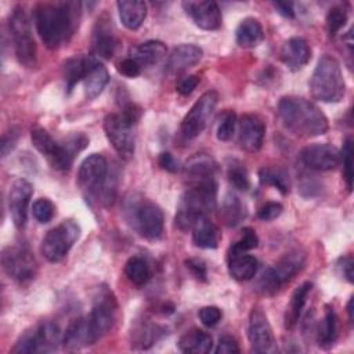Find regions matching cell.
<instances>
[{
  "mask_svg": "<svg viewBox=\"0 0 354 354\" xmlns=\"http://www.w3.org/2000/svg\"><path fill=\"white\" fill-rule=\"evenodd\" d=\"M304 259L306 256L299 252V250H293L289 252L286 254H283L274 267H270L272 277L275 278L277 283L282 288L286 282H289L301 268L304 264Z\"/></svg>",
  "mask_w": 354,
  "mask_h": 354,
  "instance_id": "obj_25",
  "label": "cell"
},
{
  "mask_svg": "<svg viewBox=\"0 0 354 354\" xmlns=\"http://www.w3.org/2000/svg\"><path fill=\"white\" fill-rule=\"evenodd\" d=\"M283 126L299 137H317L328 131V119L311 101L303 97H283L278 104Z\"/></svg>",
  "mask_w": 354,
  "mask_h": 354,
  "instance_id": "obj_2",
  "label": "cell"
},
{
  "mask_svg": "<svg viewBox=\"0 0 354 354\" xmlns=\"http://www.w3.org/2000/svg\"><path fill=\"white\" fill-rule=\"evenodd\" d=\"M217 203V184L206 183L201 185H191L181 196L174 217L176 225L181 231L192 228L195 221L216 209Z\"/></svg>",
  "mask_w": 354,
  "mask_h": 354,
  "instance_id": "obj_4",
  "label": "cell"
},
{
  "mask_svg": "<svg viewBox=\"0 0 354 354\" xmlns=\"http://www.w3.org/2000/svg\"><path fill=\"white\" fill-rule=\"evenodd\" d=\"M217 163L206 153L191 156L184 165V176L191 185H201L216 181Z\"/></svg>",
  "mask_w": 354,
  "mask_h": 354,
  "instance_id": "obj_20",
  "label": "cell"
},
{
  "mask_svg": "<svg viewBox=\"0 0 354 354\" xmlns=\"http://www.w3.org/2000/svg\"><path fill=\"white\" fill-rule=\"evenodd\" d=\"M213 347V339L202 329H191L178 339V348L189 354H206Z\"/></svg>",
  "mask_w": 354,
  "mask_h": 354,
  "instance_id": "obj_31",
  "label": "cell"
},
{
  "mask_svg": "<svg viewBox=\"0 0 354 354\" xmlns=\"http://www.w3.org/2000/svg\"><path fill=\"white\" fill-rule=\"evenodd\" d=\"M116 301L111 296L109 290H104L102 293H100V297L95 300V304L88 314L90 325L97 340L105 336L113 328V324L116 321Z\"/></svg>",
  "mask_w": 354,
  "mask_h": 354,
  "instance_id": "obj_16",
  "label": "cell"
},
{
  "mask_svg": "<svg viewBox=\"0 0 354 354\" xmlns=\"http://www.w3.org/2000/svg\"><path fill=\"white\" fill-rule=\"evenodd\" d=\"M79 185L88 192V195L98 199L105 206L112 205L116 194V184L109 176L108 162L100 153L88 155L77 171Z\"/></svg>",
  "mask_w": 354,
  "mask_h": 354,
  "instance_id": "obj_3",
  "label": "cell"
},
{
  "mask_svg": "<svg viewBox=\"0 0 354 354\" xmlns=\"http://www.w3.org/2000/svg\"><path fill=\"white\" fill-rule=\"evenodd\" d=\"M337 339V315L330 306H325L324 317L318 325L317 342L322 348H329Z\"/></svg>",
  "mask_w": 354,
  "mask_h": 354,
  "instance_id": "obj_33",
  "label": "cell"
},
{
  "mask_svg": "<svg viewBox=\"0 0 354 354\" xmlns=\"http://www.w3.org/2000/svg\"><path fill=\"white\" fill-rule=\"evenodd\" d=\"M79 234L80 228L73 220H64L44 235L40 246L41 254L50 263L61 261L77 241Z\"/></svg>",
  "mask_w": 354,
  "mask_h": 354,
  "instance_id": "obj_9",
  "label": "cell"
},
{
  "mask_svg": "<svg viewBox=\"0 0 354 354\" xmlns=\"http://www.w3.org/2000/svg\"><path fill=\"white\" fill-rule=\"evenodd\" d=\"M274 8L283 17L286 18H293L295 17V10H293V4L288 3V1H274L272 3Z\"/></svg>",
  "mask_w": 354,
  "mask_h": 354,
  "instance_id": "obj_55",
  "label": "cell"
},
{
  "mask_svg": "<svg viewBox=\"0 0 354 354\" xmlns=\"http://www.w3.org/2000/svg\"><path fill=\"white\" fill-rule=\"evenodd\" d=\"M185 14L194 21L196 26L203 30H216L221 26V11L216 1H183Z\"/></svg>",
  "mask_w": 354,
  "mask_h": 354,
  "instance_id": "obj_18",
  "label": "cell"
},
{
  "mask_svg": "<svg viewBox=\"0 0 354 354\" xmlns=\"http://www.w3.org/2000/svg\"><path fill=\"white\" fill-rule=\"evenodd\" d=\"M111 22L112 21L106 15H102L98 18L93 30V53L105 59H111L113 57L119 44Z\"/></svg>",
  "mask_w": 354,
  "mask_h": 354,
  "instance_id": "obj_21",
  "label": "cell"
},
{
  "mask_svg": "<svg viewBox=\"0 0 354 354\" xmlns=\"http://www.w3.org/2000/svg\"><path fill=\"white\" fill-rule=\"evenodd\" d=\"M95 342L97 337L90 325L88 315L72 321L62 336V344L69 351H75L82 347L94 344Z\"/></svg>",
  "mask_w": 354,
  "mask_h": 354,
  "instance_id": "obj_23",
  "label": "cell"
},
{
  "mask_svg": "<svg viewBox=\"0 0 354 354\" xmlns=\"http://www.w3.org/2000/svg\"><path fill=\"white\" fill-rule=\"evenodd\" d=\"M1 264L6 274L18 282L32 279L37 271L35 256L24 243L6 246L1 252Z\"/></svg>",
  "mask_w": 354,
  "mask_h": 354,
  "instance_id": "obj_10",
  "label": "cell"
},
{
  "mask_svg": "<svg viewBox=\"0 0 354 354\" xmlns=\"http://www.w3.org/2000/svg\"><path fill=\"white\" fill-rule=\"evenodd\" d=\"M282 205L278 202H268L259 210V218L264 221H271L282 213Z\"/></svg>",
  "mask_w": 354,
  "mask_h": 354,
  "instance_id": "obj_48",
  "label": "cell"
},
{
  "mask_svg": "<svg viewBox=\"0 0 354 354\" xmlns=\"http://www.w3.org/2000/svg\"><path fill=\"white\" fill-rule=\"evenodd\" d=\"M17 138H18V131H15L14 129H11V131H8L3 136V140H1V153H3V156H6L7 152L15 145Z\"/></svg>",
  "mask_w": 354,
  "mask_h": 354,
  "instance_id": "obj_53",
  "label": "cell"
},
{
  "mask_svg": "<svg viewBox=\"0 0 354 354\" xmlns=\"http://www.w3.org/2000/svg\"><path fill=\"white\" fill-rule=\"evenodd\" d=\"M82 4L79 1L39 3L33 10L37 33L48 48L68 41L79 26Z\"/></svg>",
  "mask_w": 354,
  "mask_h": 354,
  "instance_id": "obj_1",
  "label": "cell"
},
{
  "mask_svg": "<svg viewBox=\"0 0 354 354\" xmlns=\"http://www.w3.org/2000/svg\"><path fill=\"white\" fill-rule=\"evenodd\" d=\"M347 313H348L350 322H353V319H354V317H353V297H350V300L347 303Z\"/></svg>",
  "mask_w": 354,
  "mask_h": 354,
  "instance_id": "obj_56",
  "label": "cell"
},
{
  "mask_svg": "<svg viewBox=\"0 0 354 354\" xmlns=\"http://www.w3.org/2000/svg\"><path fill=\"white\" fill-rule=\"evenodd\" d=\"M159 337V328L158 326H148L138 332L137 335V343L141 348H147L152 346Z\"/></svg>",
  "mask_w": 354,
  "mask_h": 354,
  "instance_id": "obj_46",
  "label": "cell"
},
{
  "mask_svg": "<svg viewBox=\"0 0 354 354\" xmlns=\"http://www.w3.org/2000/svg\"><path fill=\"white\" fill-rule=\"evenodd\" d=\"M260 183L275 187L281 194L289 192V178L282 169L277 167H264L259 173Z\"/></svg>",
  "mask_w": 354,
  "mask_h": 354,
  "instance_id": "obj_38",
  "label": "cell"
},
{
  "mask_svg": "<svg viewBox=\"0 0 354 354\" xmlns=\"http://www.w3.org/2000/svg\"><path fill=\"white\" fill-rule=\"evenodd\" d=\"M310 90L315 100L339 102L346 94V83L339 62L332 55H322L313 72Z\"/></svg>",
  "mask_w": 354,
  "mask_h": 354,
  "instance_id": "obj_6",
  "label": "cell"
},
{
  "mask_svg": "<svg viewBox=\"0 0 354 354\" xmlns=\"http://www.w3.org/2000/svg\"><path fill=\"white\" fill-rule=\"evenodd\" d=\"M54 205L51 201H48L47 198H39L33 202L32 206V214L36 218V221L44 224L48 223L53 217H54Z\"/></svg>",
  "mask_w": 354,
  "mask_h": 354,
  "instance_id": "obj_44",
  "label": "cell"
},
{
  "mask_svg": "<svg viewBox=\"0 0 354 354\" xmlns=\"http://www.w3.org/2000/svg\"><path fill=\"white\" fill-rule=\"evenodd\" d=\"M133 126L134 123L122 113H109L104 119L105 136L118 155L124 160L131 159L136 149Z\"/></svg>",
  "mask_w": 354,
  "mask_h": 354,
  "instance_id": "obj_11",
  "label": "cell"
},
{
  "mask_svg": "<svg viewBox=\"0 0 354 354\" xmlns=\"http://www.w3.org/2000/svg\"><path fill=\"white\" fill-rule=\"evenodd\" d=\"M248 337L253 351L256 353H274L277 350L272 328L261 308L253 307L249 315Z\"/></svg>",
  "mask_w": 354,
  "mask_h": 354,
  "instance_id": "obj_14",
  "label": "cell"
},
{
  "mask_svg": "<svg viewBox=\"0 0 354 354\" xmlns=\"http://www.w3.org/2000/svg\"><path fill=\"white\" fill-rule=\"evenodd\" d=\"M8 28L14 43L15 57L18 62L25 68H33L36 65V43L32 35L30 22L21 6H17L8 18Z\"/></svg>",
  "mask_w": 354,
  "mask_h": 354,
  "instance_id": "obj_7",
  "label": "cell"
},
{
  "mask_svg": "<svg viewBox=\"0 0 354 354\" xmlns=\"http://www.w3.org/2000/svg\"><path fill=\"white\" fill-rule=\"evenodd\" d=\"M33 147L47 159L50 166L55 170H68L73 162L76 152L82 151L88 142L83 134H75L66 142L55 141L48 131L36 127L30 133Z\"/></svg>",
  "mask_w": 354,
  "mask_h": 354,
  "instance_id": "obj_5",
  "label": "cell"
},
{
  "mask_svg": "<svg viewBox=\"0 0 354 354\" xmlns=\"http://www.w3.org/2000/svg\"><path fill=\"white\" fill-rule=\"evenodd\" d=\"M236 127V115L234 111L225 109L218 119L217 129H216V136L220 141H228L234 136Z\"/></svg>",
  "mask_w": 354,
  "mask_h": 354,
  "instance_id": "obj_40",
  "label": "cell"
},
{
  "mask_svg": "<svg viewBox=\"0 0 354 354\" xmlns=\"http://www.w3.org/2000/svg\"><path fill=\"white\" fill-rule=\"evenodd\" d=\"M185 266L194 274V277L196 279H201V281H206L207 279L206 264L202 260H199V259H188V260H185Z\"/></svg>",
  "mask_w": 354,
  "mask_h": 354,
  "instance_id": "obj_51",
  "label": "cell"
},
{
  "mask_svg": "<svg viewBox=\"0 0 354 354\" xmlns=\"http://www.w3.org/2000/svg\"><path fill=\"white\" fill-rule=\"evenodd\" d=\"M340 156H342L340 162L343 163V177L348 191H351L353 188V140L350 137L344 141Z\"/></svg>",
  "mask_w": 354,
  "mask_h": 354,
  "instance_id": "obj_42",
  "label": "cell"
},
{
  "mask_svg": "<svg viewBox=\"0 0 354 354\" xmlns=\"http://www.w3.org/2000/svg\"><path fill=\"white\" fill-rule=\"evenodd\" d=\"M199 76L198 75H188V76H184L183 79H180V82L177 83L176 86V90L178 94L181 95H188L191 94L196 86L199 84Z\"/></svg>",
  "mask_w": 354,
  "mask_h": 354,
  "instance_id": "obj_47",
  "label": "cell"
},
{
  "mask_svg": "<svg viewBox=\"0 0 354 354\" xmlns=\"http://www.w3.org/2000/svg\"><path fill=\"white\" fill-rule=\"evenodd\" d=\"M166 55V46L159 40H148L130 50V58H133L141 68L152 66L160 62Z\"/></svg>",
  "mask_w": 354,
  "mask_h": 354,
  "instance_id": "obj_29",
  "label": "cell"
},
{
  "mask_svg": "<svg viewBox=\"0 0 354 354\" xmlns=\"http://www.w3.org/2000/svg\"><path fill=\"white\" fill-rule=\"evenodd\" d=\"M235 39L241 47H256L264 39V30L261 24L256 18L250 17L242 19L235 30Z\"/></svg>",
  "mask_w": 354,
  "mask_h": 354,
  "instance_id": "obj_32",
  "label": "cell"
},
{
  "mask_svg": "<svg viewBox=\"0 0 354 354\" xmlns=\"http://www.w3.org/2000/svg\"><path fill=\"white\" fill-rule=\"evenodd\" d=\"M217 101H218V95L213 90L203 93L199 97V100H196V102L191 106L188 113L184 116L180 126V131L184 138L192 140L205 130L213 111L216 109Z\"/></svg>",
  "mask_w": 354,
  "mask_h": 354,
  "instance_id": "obj_12",
  "label": "cell"
},
{
  "mask_svg": "<svg viewBox=\"0 0 354 354\" xmlns=\"http://www.w3.org/2000/svg\"><path fill=\"white\" fill-rule=\"evenodd\" d=\"M124 274L131 283L140 286L147 283L151 277V270L145 259L140 256H133L124 264Z\"/></svg>",
  "mask_w": 354,
  "mask_h": 354,
  "instance_id": "obj_37",
  "label": "cell"
},
{
  "mask_svg": "<svg viewBox=\"0 0 354 354\" xmlns=\"http://www.w3.org/2000/svg\"><path fill=\"white\" fill-rule=\"evenodd\" d=\"M214 351H216V354H238L239 346L234 337L223 336L218 339V343H217V347Z\"/></svg>",
  "mask_w": 354,
  "mask_h": 354,
  "instance_id": "obj_49",
  "label": "cell"
},
{
  "mask_svg": "<svg viewBox=\"0 0 354 354\" xmlns=\"http://www.w3.org/2000/svg\"><path fill=\"white\" fill-rule=\"evenodd\" d=\"M158 163L166 171H170V173L177 171V162L173 158V155L169 153V152H162L158 158Z\"/></svg>",
  "mask_w": 354,
  "mask_h": 354,
  "instance_id": "obj_52",
  "label": "cell"
},
{
  "mask_svg": "<svg viewBox=\"0 0 354 354\" xmlns=\"http://www.w3.org/2000/svg\"><path fill=\"white\" fill-rule=\"evenodd\" d=\"M82 82L86 98L93 100L97 95H100L101 91L105 88V86L109 82V75L106 68L94 57Z\"/></svg>",
  "mask_w": 354,
  "mask_h": 354,
  "instance_id": "obj_28",
  "label": "cell"
},
{
  "mask_svg": "<svg viewBox=\"0 0 354 354\" xmlns=\"http://www.w3.org/2000/svg\"><path fill=\"white\" fill-rule=\"evenodd\" d=\"M221 310L216 306H206V307H202L198 313V317L201 319V322L205 325V326H214L218 324V321L221 319Z\"/></svg>",
  "mask_w": 354,
  "mask_h": 354,
  "instance_id": "obj_45",
  "label": "cell"
},
{
  "mask_svg": "<svg viewBox=\"0 0 354 354\" xmlns=\"http://www.w3.org/2000/svg\"><path fill=\"white\" fill-rule=\"evenodd\" d=\"M259 245V238L252 228H243L239 238L231 245L230 252H249Z\"/></svg>",
  "mask_w": 354,
  "mask_h": 354,
  "instance_id": "obj_43",
  "label": "cell"
},
{
  "mask_svg": "<svg viewBox=\"0 0 354 354\" xmlns=\"http://www.w3.org/2000/svg\"><path fill=\"white\" fill-rule=\"evenodd\" d=\"M348 12L343 6L332 7L326 14V28L329 35L335 36L347 22Z\"/></svg>",
  "mask_w": 354,
  "mask_h": 354,
  "instance_id": "obj_41",
  "label": "cell"
},
{
  "mask_svg": "<svg viewBox=\"0 0 354 354\" xmlns=\"http://www.w3.org/2000/svg\"><path fill=\"white\" fill-rule=\"evenodd\" d=\"M227 177L231 185L239 191H246L249 188V174L245 167L239 160H232L228 165L227 169Z\"/></svg>",
  "mask_w": 354,
  "mask_h": 354,
  "instance_id": "obj_39",
  "label": "cell"
},
{
  "mask_svg": "<svg viewBox=\"0 0 354 354\" xmlns=\"http://www.w3.org/2000/svg\"><path fill=\"white\" fill-rule=\"evenodd\" d=\"M93 58H94L93 55H82V57L71 58L65 62V65H64V79H65V86H66L68 93H71L73 90V87L80 80H83Z\"/></svg>",
  "mask_w": 354,
  "mask_h": 354,
  "instance_id": "obj_35",
  "label": "cell"
},
{
  "mask_svg": "<svg viewBox=\"0 0 354 354\" xmlns=\"http://www.w3.org/2000/svg\"><path fill=\"white\" fill-rule=\"evenodd\" d=\"M62 343L61 330L58 325L46 322L39 326L26 330L15 343L11 353L14 354H37L51 353L57 350L58 344Z\"/></svg>",
  "mask_w": 354,
  "mask_h": 354,
  "instance_id": "obj_8",
  "label": "cell"
},
{
  "mask_svg": "<svg viewBox=\"0 0 354 354\" xmlns=\"http://www.w3.org/2000/svg\"><path fill=\"white\" fill-rule=\"evenodd\" d=\"M259 261L248 252H228V272L236 281H249L257 272Z\"/></svg>",
  "mask_w": 354,
  "mask_h": 354,
  "instance_id": "obj_26",
  "label": "cell"
},
{
  "mask_svg": "<svg viewBox=\"0 0 354 354\" xmlns=\"http://www.w3.org/2000/svg\"><path fill=\"white\" fill-rule=\"evenodd\" d=\"M340 151L330 144H311L301 149L300 160L304 166L317 171H329L340 165Z\"/></svg>",
  "mask_w": 354,
  "mask_h": 354,
  "instance_id": "obj_15",
  "label": "cell"
},
{
  "mask_svg": "<svg viewBox=\"0 0 354 354\" xmlns=\"http://www.w3.org/2000/svg\"><path fill=\"white\" fill-rule=\"evenodd\" d=\"M122 24L130 29H138L147 18V4L138 0H122L116 3Z\"/></svg>",
  "mask_w": 354,
  "mask_h": 354,
  "instance_id": "obj_30",
  "label": "cell"
},
{
  "mask_svg": "<svg viewBox=\"0 0 354 354\" xmlns=\"http://www.w3.org/2000/svg\"><path fill=\"white\" fill-rule=\"evenodd\" d=\"M33 194L32 184L25 178H18L8 191V210L17 228H24L28 220V206Z\"/></svg>",
  "mask_w": 354,
  "mask_h": 354,
  "instance_id": "obj_17",
  "label": "cell"
},
{
  "mask_svg": "<svg viewBox=\"0 0 354 354\" xmlns=\"http://www.w3.org/2000/svg\"><path fill=\"white\" fill-rule=\"evenodd\" d=\"M131 213L134 225L142 236L148 239H156L162 235L165 218L158 205L151 201L141 199L133 206Z\"/></svg>",
  "mask_w": 354,
  "mask_h": 354,
  "instance_id": "obj_13",
  "label": "cell"
},
{
  "mask_svg": "<svg viewBox=\"0 0 354 354\" xmlns=\"http://www.w3.org/2000/svg\"><path fill=\"white\" fill-rule=\"evenodd\" d=\"M192 242L195 246L202 249H214L218 246L221 234L218 227L210 221L206 216L199 217L191 228Z\"/></svg>",
  "mask_w": 354,
  "mask_h": 354,
  "instance_id": "obj_27",
  "label": "cell"
},
{
  "mask_svg": "<svg viewBox=\"0 0 354 354\" xmlns=\"http://www.w3.org/2000/svg\"><path fill=\"white\" fill-rule=\"evenodd\" d=\"M118 71L126 77H136L141 73V66L133 58H126L122 62H119Z\"/></svg>",
  "mask_w": 354,
  "mask_h": 354,
  "instance_id": "obj_50",
  "label": "cell"
},
{
  "mask_svg": "<svg viewBox=\"0 0 354 354\" xmlns=\"http://www.w3.org/2000/svg\"><path fill=\"white\" fill-rule=\"evenodd\" d=\"M203 55L201 47L195 44H180L177 46L167 58L166 73L169 76H178L196 65Z\"/></svg>",
  "mask_w": 354,
  "mask_h": 354,
  "instance_id": "obj_22",
  "label": "cell"
},
{
  "mask_svg": "<svg viewBox=\"0 0 354 354\" xmlns=\"http://www.w3.org/2000/svg\"><path fill=\"white\" fill-rule=\"evenodd\" d=\"M311 288H313L311 282H304L299 288H296L295 292L292 293L290 301H289V304L286 307V313H285V326L288 329H292L297 324V321L301 315L303 307L306 304V300L311 292Z\"/></svg>",
  "mask_w": 354,
  "mask_h": 354,
  "instance_id": "obj_34",
  "label": "cell"
},
{
  "mask_svg": "<svg viewBox=\"0 0 354 354\" xmlns=\"http://www.w3.org/2000/svg\"><path fill=\"white\" fill-rule=\"evenodd\" d=\"M353 259L351 257H344V259H340L339 261V268L342 270V274L344 275V278L348 281V282H353L354 281V274H353Z\"/></svg>",
  "mask_w": 354,
  "mask_h": 354,
  "instance_id": "obj_54",
  "label": "cell"
},
{
  "mask_svg": "<svg viewBox=\"0 0 354 354\" xmlns=\"http://www.w3.org/2000/svg\"><path fill=\"white\" fill-rule=\"evenodd\" d=\"M246 216L245 205L235 194H227L220 209V218L227 227L238 225Z\"/></svg>",
  "mask_w": 354,
  "mask_h": 354,
  "instance_id": "obj_36",
  "label": "cell"
},
{
  "mask_svg": "<svg viewBox=\"0 0 354 354\" xmlns=\"http://www.w3.org/2000/svg\"><path fill=\"white\" fill-rule=\"evenodd\" d=\"M238 144L250 153L257 152L264 141L266 124L257 115H243L238 122Z\"/></svg>",
  "mask_w": 354,
  "mask_h": 354,
  "instance_id": "obj_19",
  "label": "cell"
},
{
  "mask_svg": "<svg viewBox=\"0 0 354 354\" xmlns=\"http://www.w3.org/2000/svg\"><path fill=\"white\" fill-rule=\"evenodd\" d=\"M311 58V48L308 43L299 36L288 39L281 48V59L290 71H299Z\"/></svg>",
  "mask_w": 354,
  "mask_h": 354,
  "instance_id": "obj_24",
  "label": "cell"
}]
</instances>
